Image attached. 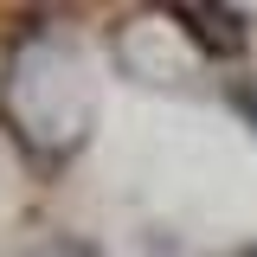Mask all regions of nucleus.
Here are the masks:
<instances>
[{"instance_id":"nucleus-1","label":"nucleus","mask_w":257,"mask_h":257,"mask_svg":"<svg viewBox=\"0 0 257 257\" xmlns=\"http://www.w3.org/2000/svg\"><path fill=\"white\" fill-rule=\"evenodd\" d=\"M174 20H180V32H187L206 58H244V52H251V26H244L238 7H219V0L199 7V0H180Z\"/></svg>"},{"instance_id":"nucleus-2","label":"nucleus","mask_w":257,"mask_h":257,"mask_svg":"<svg viewBox=\"0 0 257 257\" xmlns=\"http://www.w3.org/2000/svg\"><path fill=\"white\" fill-rule=\"evenodd\" d=\"M231 103H238V109H244V122L257 128V84H238V90H231Z\"/></svg>"},{"instance_id":"nucleus-3","label":"nucleus","mask_w":257,"mask_h":257,"mask_svg":"<svg viewBox=\"0 0 257 257\" xmlns=\"http://www.w3.org/2000/svg\"><path fill=\"white\" fill-rule=\"evenodd\" d=\"M238 257H257V244H244V251H238Z\"/></svg>"}]
</instances>
